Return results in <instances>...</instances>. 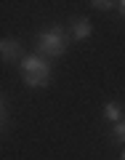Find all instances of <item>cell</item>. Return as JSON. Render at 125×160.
I'll return each instance as SVG.
<instances>
[{"label":"cell","mask_w":125,"mask_h":160,"mask_svg":"<svg viewBox=\"0 0 125 160\" xmlns=\"http://www.w3.org/2000/svg\"><path fill=\"white\" fill-rule=\"evenodd\" d=\"M19 69H22V80L29 88H46L51 83V62L40 53H29L19 62Z\"/></svg>","instance_id":"obj_1"},{"label":"cell","mask_w":125,"mask_h":160,"mask_svg":"<svg viewBox=\"0 0 125 160\" xmlns=\"http://www.w3.org/2000/svg\"><path fill=\"white\" fill-rule=\"evenodd\" d=\"M35 43H37V53L46 59H59L67 53L69 48V35L64 32V27H51L46 29V32H40L37 38H35Z\"/></svg>","instance_id":"obj_2"},{"label":"cell","mask_w":125,"mask_h":160,"mask_svg":"<svg viewBox=\"0 0 125 160\" xmlns=\"http://www.w3.org/2000/svg\"><path fill=\"white\" fill-rule=\"evenodd\" d=\"M0 53H3V62H22V43L13 38H6L0 43Z\"/></svg>","instance_id":"obj_3"},{"label":"cell","mask_w":125,"mask_h":160,"mask_svg":"<svg viewBox=\"0 0 125 160\" xmlns=\"http://www.w3.org/2000/svg\"><path fill=\"white\" fill-rule=\"evenodd\" d=\"M91 32H93L91 19H85V16L72 19V38H75V40H85V38H91Z\"/></svg>","instance_id":"obj_4"},{"label":"cell","mask_w":125,"mask_h":160,"mask_svg":"<svg viewBox=\"0 0 125 160\" xmlns=\"http://www.w3.org/2000/svg\"><path fill=\"white\" fill-rule=\"evenodd\" d=\"M101 118L104 120H112V123H120V120H123V107H120L117 102H107L101 107Z\"/></svg>","instance_id":"obj_5"},{"label":"cell","mask_w":125,"mask_h":160,"mask_svg":"<svg viewBox=\"0 0 125 160\" xmlns=\"http://www.w3.org/2000/svg\"><path fill=\"white\" fill-rule=\"evenodd\" d=\"M112 142H117V144L125 142V120H120V123L112 126Z\"/></svg>","instance_id":"obj_6"},{"label":"cell","mask_w":125,"mask_h":160,"mask_svg":"<svg viewBox=\"0 0 125 160\" xmlns=\"http://www.w3.org/2000/svg\"><path fill=\"white\" fill-rule=\"evenodd\" d=\"M91 6H93V8H99V11H109V8H114L117 3H112V0H93Z\"/></svg>","instance_id":"obj_7"},{"label":"cell","mask_w":125,"mask_h":160,"mask_svg":"<svg viewBox=\"0 0 125 160\" xmlns=\"http://www.w3.org/2000/svg\"><path fill=\"white\" fill-rule=\"evenodd\" d=\"M117 8H120V13L125 16V0H120V3H117Z\"/></svg>","instance_id":"obj_8"},{"label":"cell","mask_w":125,"mask_h":160,"mask_svg":"<svg viewBox=\"0 0 125 160\" xmlns=\"http://www.w3.org/2000/svg\"><path fill=\"white\" fill-rule=\"evenodd\" d=\"M120 160H125V149H123V155H120Z\"/></svg>","instance_id":"obj_9"}]
</instances>
